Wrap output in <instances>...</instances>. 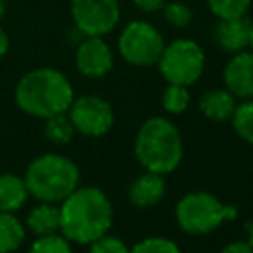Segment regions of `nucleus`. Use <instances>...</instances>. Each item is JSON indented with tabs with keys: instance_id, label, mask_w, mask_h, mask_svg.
Instances as JSON below:
<instances>
[{
	"instance_id": "obj_1",
	"label": "nucleus",
	"mask_w": 253,
	"mask_h": 253,
	"mask_svg": "<svg viewBox=\"0 0 253 253\" xmlns=\"http://www.w3.org/2000/svg\"><path fill=\"white\" fill-rule=\"evenodd\" d=\"M113 225V204L95 186L75 188L59 206V233L73 243L89 245L109 233Z\"/></svg>"
},
{
	"instance_id": "obj_2",
	"label": "nucleus",
	"mask_w": 253,
	"mask_h": 253,
	"mask_svg": "<svg viewBox=\"0 0 253 253\" xmlns=\"http://www.w3.org/2000/svg\"><path fill=\"white\" fill-rule=\"evenodd\" d=\"M132 152L142 170L166 176L184 158V138L168 117H150L136 128Z\"/></svg>"
},
{
	"instance_id": "obj_3",
	"label": "nucleus",
	"mask_w": 253,
	"mask_h": 253,
	"mask_svg": "<svg viewBox=\"0 0 253 253\" xmlns=\"http://www.w3.org/2000/svg\"><path fill=\"white\" fill-rule=\"evenodd\" d=\"M75 99L69 79L53 67H38L20 77L16 85L18 107L34 117L47 119L59 113H67Z\"/></svg>"
},
{
	"instance_id": "obj_4",
	"label": "nucleus",
	"mask_w": 253,
	"mask_h": 253,
	"mask_svg": "<svg viewBox=\"0 0 253 253\" xmlns=\"http://www.w3.org/2000/svg\"><path fill=\"white\" fill-rule=\"evenodd\" d=\"M24 182L28 194L40 202L57 204L79 186V168L71 158L49 152L30 162Z\"/></svg>"
},
{
	"instance_id": "obj_5",
	"label": "nucleus",
	"mask_w": 253,
	"mask_h": 253,
	"mask_svg": "<svg viewBox=\"0 0 253 253\" xmlns=\"http://www.w3.org/2000/svg\"><path fill=\"white\" fill-rule=\"evenodd\" d=\"M174 217L178 227L188 235H208L215 231L221 223L237 217V208L223 204L215 194L206 190H196L184 194L176 208Z\"/></svg>"
},
{
	"instance_id": "obj_6",
	"label": "nucleus",
	"mask_w": 253,
	"mask_h": 253,
	"mask_svg": "<svg viewBox=\"0 0 253 253\" xmlns=\"http://www.w3.org/2000/svg\"><path fill=\"white\" fill-rule=\"evenodd\" d=\"M156 65L166 83L192 87L204 75L206 53L196 40L176 38L170 43H164Z\"/></svg>"
},
{
	"instance_id": "obj_7",
	"label": "nucleus",
	"mask_w": 253,
	"mask_h": 253,
	"mask_svg": "<svg viewBox=\"0 0 253 253\" xmlns=\"http://www.w3.org/2000/svg\"><path fill=\"white\" fill-rule=\"evenodd\" d=\"M164 43L166 42L154 24L146 20H132L123 28L117 40V49L128 65L150 67L156 65Z\"/></svg>"
},
{
	"instance_id": "obj_8",
	"label": "nucleus",
	"mask_w": 253,
	"mask_h": 253,
	"mask_svg": "<svg viewBox=\"0 0 253 253\" xmlns=\"http://www.w3.org/2000/svg\"><path fill=\"white\" fill-rule=\"evenodd\" d=\"M75 132L83 136H105L115 125V113L107 99L99 95L75 97L67 109Z\"/></svg>"
},
{
	"instance_id": "obj_9",
	"label": "nucleus",
	"mask_w": 253,
	"mask_h": 253,
	"mask_svg": "<svg viewBox=\"0 0 253 253\" xmlns=\"http://www.w3.org/2000/svg\"><path fill=\"white\" fill-rule=\"evenodd\" d=\"M71 18L83 36H107L121 20L119 0H71Z\"/></svg>"
},
{
	"instance_id": "obj_10",
	"label": "nucleus",
	"mask_w": 253,
	"mask_h": 253,
	"mask_svg": "<svg viewBox=\"0 0 253 253\" xmlns=\"http://www.w3.org/2000/svg\"><path fill=\"white\" fill-rule=\"evenodd\" d=\"M75 65L81 75L89 79H101L111 73L115 65V53L101 36H85L75 49Z\"/></svg>"
},
{
	"instance_id": "obj_11",
	"label": "nucleus",
	"mask_w": 253,
	"mask_h": 253,
	"mask_svg": "<svg viewBox=\"0 0 253 253\" xmlns=\"http://www.w3.org/2000/svg\"><path fill=\"white\" fill-rule=\"evenodd\" d=\"M223 87L237 99L253 97V49H243L231 53L223 71H221Z\"/></svg>"
},
{
	"instance_id": "obj_12",
	"label": "nucleus",
	"mask_w": 253,
	"mask_h": 253,
	"mask_svg": "<svg viewBox=\"0 0 253 253\" xmlns=\"http://www.w3.org/2000/svg\"><path fill=\"white\" fill-rule=\"evenodd\" d=\"M251 42V18H223L213 26V43L223 53H237L249 47Z\"/></svg>"
},
{
	"instance_id": "obj_13",
	"label": "nucleus",
	"mask_w": 253,
	"mask_h": 253,
	"mask_svg": "<svg viewBox=\"0 0 253 253\" xmlns=\"http://www.w3.org/2000/svg\"><path fill=\"white\" fill-rule=\"evenodd\" d=\"M166 194V180L162 174L144 170L140 176H136L128 186V202L138 208L146 210L156 206Z\"/></svg>"
},
{
	"instance_id": "obj_14",
	"label": "nucleus",
	"mask_w": 253,
	"mask_h": 253,
	"mask_svg": "<svg viewBox=\"0 0 253 253\" xmlns=\"http://www.w3.org/2000/svg\"><path fill=\"white\" fill-rule=\"evenodd\" d=\"M235 105H237V99L223 87H219V89H210V91H206L202 97H200V101H198V109H200V113L206 117V119H210V121H213V123H221V121H229L231 119V113H233V109H235Z\"/></svg>"
},
{
	"instance_id": "obj_15",
	"label": "nucleus",
	"mask_w": 253,
	"mask_h": 253,
	"mask_svg": "<svg viewBox=\"0 0 253 253\" xmlns=\"http://www.w3.org/2000/svg\"><path fill=\"white\" fill-rule=\"evenodd\" d=\"M28 188L16 174H0V211H16L24 206Z\"/></svg>"
},
{
	"instance_id": "obj_16",
	"label": "nucleus",
	"mask_w": 253,
	"mask_h": 253,
	"mask_svg": "<svg viewBox=\"0 0 253 253\" xmlns=\"http://www.w3.org/2000/svg\"><path fill=\"white\" fill-rule=\"evenodd\" d=\"M28 227L38 235H51L59 231V206L51 202H42L28 215Z\"/></svg>"
},
{
	"instance_id": "obj_17",
	"label": "nucleus",
	"mask_w": 253,
	"mask_h": 253,
	"mask_svg": "<svg viewBox=\"0 0 253 253\" xmlns=\"http://www.w3.org/2000/svg\"><path fill=\"white\" fill-rule=\"evenodd\" d=\"M24 241V225L12 211H0V253L16 251Z\"/></svg>"
},
{
	"instance_id": "obj_18",
	"label": "nucleus",
	"mask_w": 253,
	"mask_h": 253,
	"mask_svg": "<svg viewBox=\"0 0 253 253\" xmlns=\"http://www.w3.org/2000/svg\"><path fill=\"white\" fill-rule=\"evenodd\" d=\"M229 121H231V126H233L235 134L243 142L253 146V97L239 101L235 105Z\"/></svg>"
},
{
	"instance_id": "obj_19",
	"label": "nucleus",
	"mask_w": 253,
	"mask_h": 253,
	"mask_svg": "<svg viewBox=\"0 0 253 253\" xmlns=\"http://www.w3.org/2000/svg\"><path fill=\"white\" fill-rule=\"evenodd\" d=\"M43 134L53 144H67L75 134V128H73V123H71L69 115L59 113V115L47 117L45 126H43Z\"/></svg>"
},
{
	"instance_id": "obj_20",
	"label": "nucleus",
	"mask_w": 253,
	"mask_h": 253,
	"mask_svg": "<svg viewBox=\"0 0 253 253\" xmlns=\"http://www.w3.org/2000/svg\"><path fill=\"white\" fill-rule=\"evenodd\" d=\"M190 107V87L166 83L162 91V109L170 115H182Z\"/></svg>"
},
{
	"instance_id": "obj_21",
	"label": "nucleus",
	"mask_w": 253,
	"mask_h": 253,
	"mask_svg": "<svg viewBox=\"0 0 253 253\" xmlns=\"http://www.w3.org/2000/svg\"><path fill=\"white\" fill-rule=\"evenodd\" d=\"M253 0H206L210 12L217 18H239V16H247L249 8H251Z\"/></svg>"
},
{
	"instance_id": "obj_22",
	"label": "nucleus",
	"mask_w": 253,
	"mask_h": 253,
	"mask_svg": "<svg viewBox=\"0 0 253 253\" xmlns=\"http://www.w3.org/2000/svg\"><path fill=\"white\" fill-rule=\"evenodd\" d=\"M128 253H182L178 243L164 235H150L128 247Z\"/></svg>"
},
{
	"instance_id": "obj_23",
	"label": "nucleus",
	"mask_w": 253,
	"mask_h": 253,
	"mask_svg": "<svg viewBox=\"0 0 253 253\" xmlns=\"http://www.w3.org/2000/svg\"><path fill=\"white\" fill-rule=\"evenodd\" d=\"M162 16L166 20V24L174 26V28H186L194 14H192V8L182 2V0H172V2H164L162 6Z\"/></svg>"
},
{
	"instance_id": "obj_24",
	"label": "nucleus",
	"mask_w": 253,
	"mask_h": 253,
	"mask_svg": "<svg viewBox=\"0 0 253 253\" xmlns=\"http://www.w3.org/2000/svg\"><path fill=\"white\" fill-rule=\"evenodd\" d=\"M30 253H71V245L61 233H51L38 237Z\"/></svg>"
},
{
	"instance_id": "obj_25",
	"label": "nucleus",
	"mask_w": 253,
	"mask_h": 253,
	"mask_svg": "<svg viewBox=\"0 0 253 253\" xmlns=\"http://www.w3.org/2000/svg\"><path fill=\"white\" fill-rule=\"evenodd\" d=\"M89 253H128V245L115 235H101L89 243Z\"/></svg>"
},
{
	"instance_id": "obj_26",
	"label": "nucleus",
	"mask_w": 253,
	"mask_h": 253,
	"mask_svg": "<svg viewBox=\"0 0 253 253\" xmlns=\"http://www.w3.org/2000/svg\"><path fill=\"white\" fill-rule=\"evenodd\" d=\"M134 4V8L142 14H154V12H160L164 2L166 0H130Z\"/></svg>"
},
{
	"instance_id": "obj_27",
	"label": "nucleus",
	"mask_w": 253,
	"mask_h": 253,
	"mask_svg": "<svg viewBox=\"0 0 253 253\" xmlns=\"http://www.w3.org/2000/svg\"><path fill=\"white\" fill-rule=\"evenodd\" d=\"M219 253H253V249H251L249 241L235 239V241H229L227 245H223Z\"/></svg>"
},
{
	"instance_id": "obj_28",
	"label": "nucleus",
	"mask_w": 253,
	"mask_h": 253,
	"mask_svg": "<svg viewBox=\"0 0 253 253\" xmlns=\"http://www.w3.org/2000/svg\"><path fill=\"white\" fill-rule=\"evenodd\" d=\"M8 47H10V40H8V34H6V32L0 28V57H2V55H6Z\"/></svg>"
},
{
	"instance_id": "obj_29",
	"label": "nucleus",
	"mask_w": 253,
	"mask_h": 253,
	"mask_svg": "<svg viewBox=\"0 0 253 253\" xmlns=\"http://www.w3.org/2000/svg\"><path fill=\"white\" fill-rule=\"evenodd\" d=\"M247 229H249V239H247V241H249V245H251V249H253V223H249Z\"/></svg>"
},
{
	"instance_id": "obj_30",
	"label": "nucleus",
	"mask_w": 253,
	"mask_h": 253,
	"mask_svg": "<svg viewBox=\"0 0 253 253\" xmlns=\"http://www.w3.org/2000/svg\"><path fill=\"white\" fill-rule=\"evenodd\" d=\"M249 47L253 49V20H251V42H249Z\"/></svg>"
},
{
	"instance_id": "obj_31",
	"label": "nucleus",
	"mask_w": 253,
	"mask_h": 253,
	"mask_svg": "<svg viewBox=\"0 0 253 253\" xmlns=\"http://www.w3.org/2000/svg\"><path fill=\"white\" fill-rule=\"evenodd\" d=\"M4 16V0H0V18Z\"/></svg>"
}]
</instances>
